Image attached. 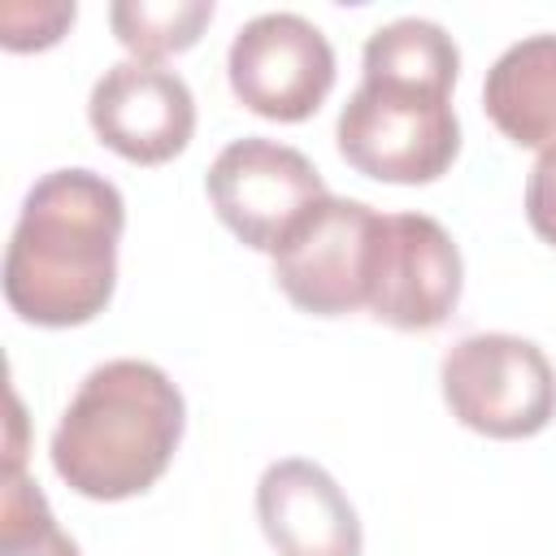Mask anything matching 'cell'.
I'll use <instances>...</instances> for the list:
<instances>
[{"mask_svg":"<svg viewBox=\"0 0 556 556\" xmlns=\"http://www.w3.org/2000/svg\"><path fill=\"white\" fill-rule=\"evenodd\" d=\"M122 191L87 169L43 174L17 213L4 248V300L30 326H83L104 313L117 287Z\"/></svg>","mask_w":556,"mask_h":556,"instance_id":"1","label":"cell"},{"mask_svg":"<svg viewBox=\"0 0 556 556\" xmlns=\"http://www.w3.org/2000/svg\"><path fill=\"white\" fill-rule=\"evenodd\" d=\"M187 426L182 391L152 361L96 365L65 404L48 456L61 482L87 500L143 495L174 460Z\"/></svg>","mask_w":556,"mask_h":556,"instance_id":"2","label":"cell"},{"mask_svg":"<svg viewBox=\"0 0 556 556\" xmlns=\"http://www.w3.org/2000/svg\"><path fill=\"white\" fill-rule=\"evenodd\" d=\"M339 156L378 182H434L460 152V122L452 113V87L365 74L334 122Z\"/></svg>","mask_w":556,"mask_h":556,"instance_id":"3","label":"cell"},{"mask_svg":"<svg viewBox=\"0 0 556 556\" xmlns=\"http://www.w3.org/2000/svg\"><path fill=\"white\" fill-rule=\"evenodd\" d=\"M452 417L486 439H530L556 417V369L534 339L465 334L439 365Z\"/></svg>","mask_w":556,"mask_h":556,"instance_id":"4","label":"cell"},{"mask_svg":"<svg viewBox=\"0 0 556 556\" xmlns=\"http://www.w3.org/2000/svg\"><path fill=\"white\" fill-rule=\"evenodd\" d=\"M387 213L365 200L326 195L274 252V282L313 317H348L369 308Z\"/></svg>","mask_w":556,"mask_h":556,"instance_id":"5","label":"cell"},{"mask_svg":"<svg viewBox=\"0 0 556 556\" xmlns=\"http://www.w3.org/2000/svg\"><path fill=\"white\" fill-rule=\"evenodd\" d=\"M204 187L222 226L269 256L308 217V208L330 195L317 165L300 148L265 135H243L226 143L213 156Z\"/></svg>","mask_w":556,"mask_h":556,"instance_id":"6","label":"cell"},{"mask_svg":"<svg viewBox=\"0 0 556 556\" xmlns=\"http://www.w3.org/2000/svg\"><path fill=\"white\" fill-rule=\"evenodd\" d=\"M226 78L243 109L269 122H304L334 87V48L300 13H261L235 30Z\"/></svg>","mask_w":556,"mask_h":556,"instance_id":"7","label":"cell"},{"mask_svg":"<svg viewBox=\"0 0 556 556\" xmlns=\"http://www.w3.org/2000/svg\"><path fill=\"white\" fill-rule=\"evenodd\" d=\"M87 122L104 148L135 165L174 161L195 135V96L182 74L156 61H117L109 65L91 96Z\"/></svg>","mask_w":556,"mask_h":556,"instance_id":"8","label":"cell"},{"mask_svg":"<svg viewBox=\"0 0 556 556\" xmlns=\"http://www.w3.org/2000/svg\"><path fill=\"white\" fill-rule=\"evenodd\" d=\"M465 287L460 248L426 213H387L369 313L395 330L443 326Z\"/></svg>","mask_w":556,"mask_h":556,"instance_id":"9","label":"cell"},{"mask_svg":"<svg viewBox=\"0 0 556 556\" xmlns=\"http://www.w3.org/2000/svg\"><path fill=\"white\" fill-rule=\"evenodd\" d=\"M256 517L278 556H361V517L313 460H274L256 482Z\"/></svg>","mask_w":556,"mask_h":556,"instance_id":"10","label":"cell"},{"mask_svg":"<svg viewBox=\"0 0 556 556\" xmlns=\"http://www.w3.org/2000/svg\"><path fill=\"white\" fill-rule=\"evenodd\" d=\"M482 109L517 148H556V35L508 43L482 83Z\"/></svg>","mask_w":556,"mask_h":556,"instance_id":"11","label":"cell"},{"mask_svg":"<svg viewBox=\"0 0 556 556\" xmlns=\"http://www.w3.org/2000/svg\"><path fill=\"white\" fill-rule=\"evenodd\" d=\"M109 22L135 61H161L200 39V30L213 22V0H117Z\"/></svg>","mask_w":556,"mask_h":556,"instance_id":"12","label":"cell"},{"mask_svg":"<svg viewBox=\"0 0 556 556\" xmlns=\"http://www.w3.org/2000/svg\"><path fill=\"white\" fill-rule=\"evenodd\" d=\"M0 556H83L78 543L56 526L39 482H30L22 469H4Z\"/></svg>","mask_w":556,"mask_h":556,"instance_id":"13","label":"cell"},{"mask_svg":"<svg viewBox=\"0 0 556 556\" xmlns=\"http://www.w3.org/2000/svg\"><path fill=\"white\" fill-rule=\"evenodd\" d=\"M74 22V4H4L0 9V43L9 52L48 48Z\"/></svg>","mask_w":556,"mask_h":556,"instance_id":"14","label":"cell"},{"mask_svg":"<svg viewBox=\"0 0 556 556\" xmlns=\"http://www.w3.org/2000/svg\"><path fill=\"white\" fill-rule=\"evenodd\" d=\"M526 217L539 239L556 248V148L539 152L530 178H526Z\"/></svg>","mask_w":556,"mask_h":556,"instance_id":"15","label":"cell"}]
</instances>
